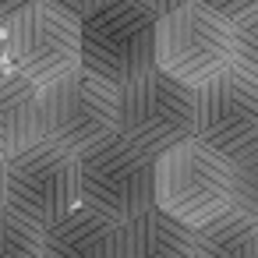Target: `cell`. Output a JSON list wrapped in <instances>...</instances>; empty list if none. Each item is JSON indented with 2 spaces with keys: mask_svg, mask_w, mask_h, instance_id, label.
<instances>
[{
  "mask_svg": "<svg viewBox=\"0 0 258 258\" xmlns=\"http://www.w3.org/2000/svg\"><path fill=\"white\" fill-rule=\"evenodd\" d=\"M156 170H159V152L142 149L138 142L113 131L78 156L82 205L124 223V219L159 205L156 202Z\"/></svg>",
  "mask_w": 258,
  "mask_h": 258,
  "instance_id": "1",
  "label": "cell"
},
{
  "mask_svg": "<svg viewBox=\"0 0 258 258\" xmlns=\"http://www.w3.org/2000/svg\"><path fill=\"white\" fill-rule=\"evenodd\" d=\"M156 202L187 226H202L233 205V163L198 138L159 156Z\"/></svg>",
  "mask_w": 258,
  "mask_h": 258,
  "instance_id": "2",
  "label": "cell"
},
{
  "mask_svg": "<svg viewBox=\"0 0 258 258\" xmlns=\"http://www.w3.org/2000/svg\"><path fill=\"white\" fill-rule=\"evenodd\" d=\"M120 85L99 78L89 68H75L39 92V131L68 152H85L117 131Z\"/></svg>",
  "mask_w": 258,
  "mask_h": 258,
  "instance_id": "3",
  "label": "cell"
},
{
  "mask_svg": "<svg viewBox=\"0 0 258 258\" xmlns=\"http://www.w3.org/2000/svg\"><path fill=\"white\" fill-rule=\"evenodd\" d=\"M156 32L159 15L138 0H110L106 8L82 18V68L113 85H127L156 68Z\"/></svg>",
  "mask_w": 258,
  "mask_h": 258,
  "instance_id": "4",
  "label": "cell"
},
{
  "mask_svg": "<svg viewBox=\"0 0 258 258\" xmlns=\"http://www.w3.org/2000/svg\"><path fill=\"white\" fill-rule=\"evenodd\" d=\"M117 131L159 156L195 138V85L173 78L159 64L149 68L120 85Z\"/></svg>",
  "mask_w": 258,
  "mask_h": 258,
  "instance_id": "5",
  "label": "cell"
},
{
  "mask_svg": "<svg viewBox=\"0 0 258 258\" xmlns=\"http://www.w3.org/2000/svg\"><path fill=\"white\" fill-rule=\"evenodd\" d=\"M8 68L36 82L39 89L82 68V22L50 0L18 11L4 22Z\"/></svg>",
  "mask_w": 258,
  "mask_h": 258,
  "instance_id": "6",
  "label": "cell"
},
{
  "mask_svg": "<svg viewBox=\"0 0 258 258\" xmlns=\"http://www.w3.org/2000/svg\"><path fill=\"white\" fill-rule=\"evenodd\" d=\"M82 202L78 152H68L53 142H36L8 156V205L43 230L53 226Z\"/></svg>",
  "mask_w": 258,
  "mask_h": 258,
  "instance_id": "7",
  "label": "cell"
},
{
  "mask_svg": "<svg viewBox=\"0 0 258 258\" xmlns=\"http://www.w3.org/2000/svg\"><path fill=\"white\" fill-rule=\"evenodd\" d=\"M230 39L233 22L191 0L159 18L156 64L187 85H202L230 68Z\"/></svg>",
  "mask_w": 258,
  "mask_h": 258,
  "instance_id": "8",
  "label": "cell"
},
{
  "mask_svg": "<svg viewBox=\"0 0 258 258\" xmlns=\"http://www.w3.org/2000/svg\"><path fill=\"white\" fill-rule=\"evenodd\" d=\"M195 138L230 163L258 149V78L230 64L195 85Z\"/></svg>",
  "mask_w": 258,
  "mask_h": 258,
  "instance_id": "9",
  "label": "cell"
},
{
  "mask_svg": "<svg viewBox=\"0 0 258 258\" xmlns=\"http://www.w3.org/2000/svg\"><path fill=\"white\" fill-rule=\"evenodd\" d=\"M117 219L78 202L68 216L43 230V258H117Z\"/></svg>",
  "mask_w": 258,
  "mask_h": 258,
  "instance_id": "10",
  "label": "cell"
},
{
  "mask_svg": "<svg viewBox=\"0 0 258 258\" xmlns=\"http://www.w3.org/2000/svg\"><path fill=\"white\" fill-rule=\"evenodd\" d=\"M117 258H195V226L152 205L120 223Z\"/></svg>",
  "mask_w": 258,
  "mask_h": 258,
  "instance_id": "11",
  "label": "cell"
},
{
  "mask_svg": "<svg viewBox=\"0 0 258 258\" xmlns=\"http://www.w3.org/2000/svg\"><path fill=\"white\" fill-rule=\"evenodd\" d=\"M39 85L25 75L0 71V156H15L43 138L39 131Z\"/></svg>",
  "mask_w": 258,
  "mask_h": 258,
  "instance_id": "12",
  "label": "cell"
},
{
  "mask_svg": "<svg viewBox=\"0 0 258 258\" xmlns=\"http://www.w3.org/2000/svg\"><path fill=\"white\" fill-rule=\"evenodd\" d=\"M195 258H258V219L230 205L195 226Z\"/></svg>",
  "mask_w": 258,
  "mask_h": 258,
  "instance_id": "13",
  "label": "cell"
},
{
  "mask_svg": "<svg viewBox=\"0 0 258 258\" xmlns=\"http://www.w3.org/2000/svg\"><path fill=\"white\" fill-rule=\"evenodd\" d=\"M0 258H43V226L11 205L0 209Z\"/></svg>",
  "mask_w": 258,
  "mask_h": 258,
  "instance_id": "14",
  "label": "cell"
},
{
  "mask_svg": "<svg viewBox=\"0 0 258 258\" xmlns=\"http://www.w3.org/2000/svg\"><path fill=\"white\" fill-rule=\"evenodd\" d=\"M230 64L251 78H258V8L240 15L233 22V39H230Z\"/></svg>",
  "mask_w": 258,
  "mask_h": 258,
  "instance_id": "15",
  "label": "cell"
},
{
  "mask_svg": "<svg viewBox=\"0 0 258 258\" xmlns=\"http://www.w3.org/2000/svg\"><path fill=\"white\" fill-rule=\"evenodd\" d=\"M233 209L258 219V149L233 163Z\"/></svg>",
  "mask_w": 258,
  "mask_h": 258,
  "instance_id": "16",
  "label": "cell"
},
{
  "mask_svg": "<svg viewBox=\"0 0 258 258\" xmlns=\"http://www.w3.org/2000/svg\"><path fill=\"white\" fill-rule=\"evenodd\" d=\"M198 4L212 8V11H216V15H223L226 22H237L240 15H247V11H254V8H258V0H198Z\"/></svg>",
  "mask_w": 258,
  "mask_h": 258,
  "instance_id": "17",
  "label": "cell"
},
{
  "mask_svg": "<svg viewBox=\"0 0 258 258\" xmlns=\"http://www.w3.org/2000/svg\"><path fill=\"white\" fill-rule=\"evenodd\" d=\"M50 4H57L60 11H68V15H75L78 22L82 18H89L92 11H99V8H106L110 0H50Z\"/></svg>",
  "mask_w": 258,
  "mask_h": 258,
  "instance_id": "18",
  "label": "cell"
},
{
  "mask_svg": "<svg viewBox=\"0 0 258 258\" xmlns=\"http://www.w3.org/2000/svg\"><path fill=\"white\" fill-rule=\"evenodd\" d=\"M138 4L163 18V15H170V11H177V8H184V4H191V0H138Z\"/></svg>",
  "mask_w": 258,
  "mask_h": 258,
  "instance_id": "19",
  "label": "cell"
},
{
  "mask_svg": "<svg viewBox=\"0 0 258 258\" xmlns=\"http://www.w3.org/2000/svg\"><path fill=\"white\" fill-rule=\"evenodd\" d=\"M32 4H39V0H0V22L15 18L18 11H25V8H32Z\"/></svg>",
  "mask_w": 258,
  "mask_h": 258,
  "instance_id": "20",
  "label": "cell"
},
{
  "mask_svg": "<svg viewBox=\"0 0 258 258\" xmlns=\"http://www.w3.org/2000/svg\"><path fill=\"white\" fill-rule=\"evenodd\" d=\"M8 205V156H0V209Z\"/></svg>",
  "mask_w": 258,
  "mask_h": 258,
  "instance_id": "21",
  "label": "cell"
},
{
  "mask_svg": "<svg viewBox=\"0 0 258 258\" xmlns=\"http://www.w3.org/2000/svg\"><path fill=\"white\" fill-rule=\"evenodd\" d=\"M8 68V43H4V22H0V71Z\"/></svg>",
  "mask_w": 258,
  "mask_h": 258,
  "instance_id": "22",
  "label": "cell"
}]
</instances>
